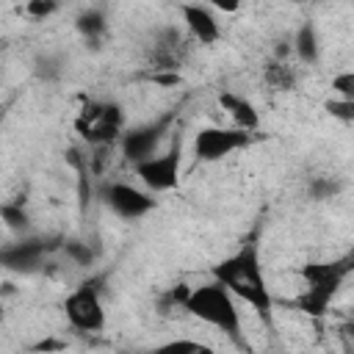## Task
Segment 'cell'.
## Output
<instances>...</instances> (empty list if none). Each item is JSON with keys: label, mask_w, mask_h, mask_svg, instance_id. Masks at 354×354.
Segmentation results:
<instances>
[{"label": "cell", "mask_w": 354, "mask_h": 354, "mask_svg": "<svg viewBox=\"0 0 354 354\" xmlns=\"http://www.w3.org/2000/svg\"><path fill=\"white\" fill-rule=\"evenodd\" d=\"M210 277L224 282L235 293V299L249 304L260 318L271 321L274 293L268 288V279H266V271H263V263H260V249L254 243H246L238 252H232L230 257H224L221 263H216Z\"/></svg>", "instance_id": "cell-1"}, {"label": "cell", "mask_w": 354, "mask_h": 354, "mask_svg": "<svg viewBox=\"0 0 354 354\" xmlns=\"http://www.w3.org/2000/svg\"><path fill=\"white\" fill-rule=\"evenodd\" d=\"M238 299L235 293L218 282L216 277H210V282H202V285H194L188 290V299H185V313L196 321H202L205 326L221 332V335H230V337H238L241 335V326H243V318H241V310H238Z\"/></svg>", "instance_id": "cell-2"}, {"label": "cell", "mask_w": 354, "mask_h": 354, "mask_svg": "<svg viewBox=\"0 0 354 354\" xmlns=\"http://www.w3.org/2000/svg\"><path fill=\"white\" fill-rule=\"evenodd\" d=\"M299 277H301V290L296 296V310L310 318H321L335 301L343 279L348 277V266L340 260L304 263L299 268Z\"/></svg>", "instance_id": "cell-3"}, {"label": "cell", "mask_w": 354, "mask_h": 354, "mask_svg": "<svg viewBox=\"0 0 354 354\" xmlns=\"http://www.w3.org/2000/svg\"><path fill=\"white\" fill-rule=\"evenodd\" d=\"M252 141H254V133H249L243 127H235V124H230V127L207 124V127H199L194 133L191 149H194V158L199 163H218V160L230 158L232 152L246 149Z\"/></svg>", "instance_id": "cell-4"}, {"label": "cell", "mask_w": 354, "mask_h": 354, "mask_svg": "<svg viewBox=\"0 0 354 354\" xmlns=\"http://www.w3.org/2000/svg\"><path fill=\"white\" fill-rule=\"evenodd\" d=\"M64 318L75 332H83V335L102 332L108 324V315H105V304L100 299V290L88 282L69 290L64 299Z\"/></svg>", "instance_id": "cell-5"}, {"label": "cell", "mask_w": 354, "mask_h": 354, "mask_svg": "<svg viewBox=\"0 0 354 354\" xmlns=\"http://www.w3.org/2000/svg\"><path fill=\"white\" fill-rule=\"evenodd\" d=\"M77 130L91 147L113 144L124 130V111L116 102H88L77 116Z\"/></svg>", "instance_id": "cell-6"}, {"label": "cell", "mask_w": 354, "mask_h": 354, "mask_svg": "<svg viewBox=\"0 0 354 354\" xmlns=\"http://www.w3.org/2000/svg\"><path fill=\"white\" fill-rule=\"evenodd\" d=\"M102 202H105V207L116 218H124V221H138V218H144L147 213L155 210L152 191L144 188V185H133L127 180H111V183H105Z\"/></svg>", "instance_id": "cell-7"}, {"label": "cell", "mask_w": 354, "mask_h": 354, "mask_svg": "<svg viewBox=\"0 0 354 354\" xmlns=\"http://www.w3.org/2000/svg\"><path fill=\"white\" fill-rule=\"evenodd\" d=\"M180 163H183L180 147H169L141 163H133V174L152 194H166L180 185Z\"/></svg>", "instance_id": "cell-8"}, {"label": "cell", "mask_w": 354, "mask_h": 354, "mask_svg": "<svg viewBox=\"0 0 354 354\" xmlns=\"http://www.w3.org/2000/svg\"><path fill=\"white\" fill-rule=\"evenodd\" d=\"M180 17L183 25L188 30V36L199 44H216L221 39V25L216 11L207 3H183L180 6Z\"/></svg>", "instance_id": "cell-9"}, {"label": "cell", "mask_w": 354, "mask_h": 354, "mask_svg": "<svg viewBox=\"0 0 354 354\" xmlns=\"http://www.w3.org/2000/svg\"><path fill=\"white\" fill-rule=\"evenodd\" d=\"M163 133V124H147V127H136V130H127L122 133L119 138V149L124 155V160L130 163H141L147 158H152L160 147V136Z\"/></svg>", "instance_id": "cell-10"}, {"label": "cell", "mask_w": 354, "mask_h": 354, "mask_svg": "<svg viewBox=\"0 0 354 354\" xmlns=\"http://www.w3.org/2000/svg\"><path fill=\"white\" fill-rule=\"evenodd\" d=\"M218 108L235 127H243L249 133L260 130V111L249 97H243L232 88H224V91H218Z\"/></svg>", "instance_id": "cell-11"}, {"label": "cell", "mask_w": 354, "mask_h": 354, "mask_svg": "<svg viewBox=\"0 0 354 354\" xmlns=\"http://www.w3.org/2000/svg\"><path fill=\"white\" fill-rule=\"evenodd\" d=\"M293 55L304 66L318 64V58H321V41H318V30H315L313 22L299 25V30L293 33Z\"/></svg>", "instance_id": "cell-12"}, {"label": "cell", "mask_w": 354, "mask_h": 354, "mask_svg": "<svg viewBox=\"0 0 354 354\" xmlns=\"http://www.w3.org/2000/svg\"><path fill=\"white\" fill-rule=\"evenodd\" d=\"M41 254H44V246H41L39 241H19V243H14V246H6L3 263H6L8 268H22V271H28V268H33V266L39 263Z\"/></svg>", "instance_id": "cell-13"}, {"label": "cell", "mask_w": 354, "mask_h": 354, "mask_svg": "<svg viewBox=\"0 0 354 354\" xmlns=\"http://www.w3.org/2000/svg\"><path fill=\"white\" fill-rule=\"evenodd\" d=\"M75 28L77 33L86 39V41H97L105 30H108V22H105V14L100 8H86L77 19H75Z\"/></svg>", "instance_id": "cell-14"}, {"label": "cell", "mask_w": 354, "mask_h": 354, "mask_svg": "<svg viewBox=\"0 0 354 354\" xmlns=\"http://www.w3.org/2000/svg\"><path fill=\"white\" fill-rule=\"evenodd\" d=\"M266 80L274 86V88H293V83H296V69L288 64V61H274V64H268V69H266Z\"/></svg>", "instance_id": "cell-15"}, {"label": "cell", "mask_w": 354, "mask_h": 354, "mask_svg": "<svg viewBox=\"0 0 354 354\" xmlns=\"http://www.w3.org/2000/svg\"><path fill=\"white\" fill-rule=\"evenodd\" d=\"M64 254H66L75 266H83V268L94 263V252H91V246L83 243V241H66V243H64Z\"/></svg>", "instance_id": "cell-16"}, {"label": "cell", "mask_w": 354, "mask_h": 354, "mask_svg": "<svg viewBox=\"0 0 354 354\" xmlns=\"http://www.w3.org/2000/svg\"><path fill=\"white\" fill-rule=\"evenodd\" d=\"M3 221H6L8 230H14V232H25L30 218H28V213L22 210V205H11V202H6V205H3Z\"/></svg>", "instance_id": "cell-17"}, {"label": "cell", "mask_w": 354, "mask_h": 354, "mask_svg": "<svg viewBox=\"0 0 354 354\" xmlns=\"http://www.w3.org/2000/svg\"><path fill=\"white\" fill-rule=\"evenodd\" d=\"M58 11V0H28L25 3V14L30 17V19H50L53 14Z\"/></svg>", "instance_id": "cell-18"}, {"label": "cell", "mask_w": 354, "mask_h": 354, "mask_svg": "<svg viewBox=\"0 0 354 354\" xmlns=\"http://www.w3.org/2000/svg\"><path fill=\"white\" fill-rule=\"evenodd\" d=\"M326 111L332 119H340V122H354V100H346V97H337L326 102Z\"/></svg>", "instance_id": "cell-19"}, {"label": "cell", "mask_w": 354, "mask_h": 354, "mask_svg": "<svg viewBox=\"0 0 354 354\" xmlns=\"http://www.w3.org/2000/svg\"><path fill=\"white\" fill-rule=\"evenodd\" d=\"M332 91L337 97H346V100H354V69H343L332 77Z\"/></svg>", "instance_id": "cell-20"}, {"label": "cell", "mask_w": 354, "mask_h": 354, "mask_svg": "<svg viewBox=\"0 0 354 354\" xmlns=\"http://www.w3.org/2000/svg\"><path fill=\"white\" fill-rule=\"evenodd\" d=\"M337 191H340V183L332 180V177H315V180L310 183V194H313L315 199H329V196H335Z\"/></svg>", "instance_id": "cell-21"}, {"label": "cell", "mask_w": 354, "mask_h": 354, "mask_svg": "<svg viewBox=\"0 0 354 354\" xmlns=\"http://www.w3.org/2000/svg\"><path fill=\"white\" fill-rule=\"evenodd\" d=\"M160 348H163V351H177V354H183V351H202L205 346H202L199 340H171V343H163Z\"/></svg>", "instance_id": "cell-22"}, {"label": "cell", "mask_w": 354, "mask_h": 354, "mask_svg": "<svg viewBox=\"0 0 354 354\" xmlns=\"http://www.w3.org/2000/svg\"><path fill=\"white\" fill-rule=\"evenodd\" d=\"M207 6L218 14H235V11H241L243 0H207Z\"/></svg>", "instance_id": "cell-23"}, {"label": "cell", "mask_w": 354, "mask_h": 354, "mask_svg": "<svg viewBox=\"0 0 354 354\" xmlns=\"http://www.w3.org/2000/svg\"><path fill=\"white\" fill-rule=\"evenodd\" d=\"M33 348H36V351H58V348H66V343H61V340H41V343H36Z\"/></svg>", "instance_id": "cell-24"}, {"label": "cell", "mask_w": 354, "mask_h": 354, "mask_svg": "<svg viewBox=\"0 0 354 354\" xmlns=\"http://www.w3.org/2000/svg\"><path fill=\"white\" fill-rule=\"evenodd\" d=\"M343 332H346V337H348V340L354 343V321H348V324L343 326Z\"/></svg>", "instance_id": "cell-25"}, {"label": "cell", "mask_w": 354, "mask_h": 354, "mask_svg": "<svg viewBox=\"0 0 354 354\" xmlns=\"http://www.w3.org/2000/svg\"><path fill=\"white\" fill-rule=\"evenodd\" d=\"M293 3H304V0H293Z\"/></svg>", "instance_id": "cell-26"}]
</instances>
